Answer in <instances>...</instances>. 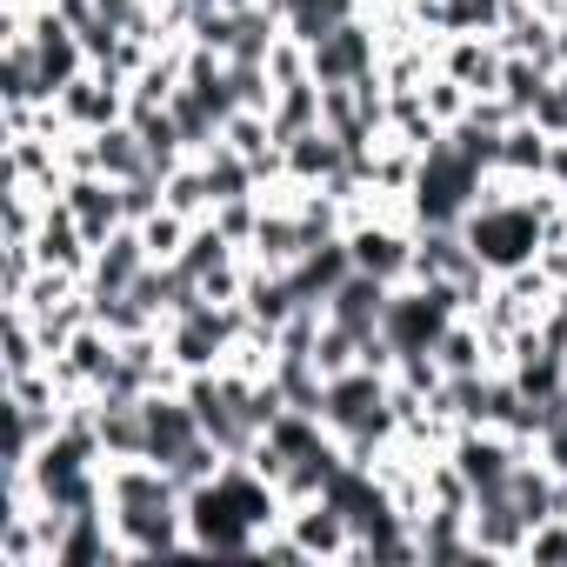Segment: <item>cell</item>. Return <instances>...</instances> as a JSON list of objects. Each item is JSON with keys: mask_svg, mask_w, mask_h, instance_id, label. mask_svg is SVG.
<instances>
[{"mask_svg": "<svg viewBox=\"0 0 567 567\" xmlns=\"http://www.w3.org/2000/svg\"><path fill=\"white\" fill-rule=\"evenodd\" d=\"M560 401H567V374H560Z\"/></svg>", "mask_w": 567, "mask_h": 567, "instance_id": "33", "label": "cell"}, {"mask_svg": "<svg viewBox=\"0 0 567 567\" xmlns=\"http://www.w3.org/2000/svg\"><path fill=\"white\" fill-rule=\"evenodd\" d=\"M34 254H41V267H61V274H81V280H87L94 240L81 234V220H74L61 200H48V214H41V227H34Z\"/></svg>", "mask_w": 567, "mask_h": 567, "instance_id": "18", "label": "cell"}, {"mask_svg": "<svg viewBox=\"0 0 567 567\" xmlns=\"http://www.w3.org/2000/svg\"><path fill=\"white\" fill-rule=\"evenodd\" d=\"M280 527L308 547V560H354V520L334 501H295Z\"/></svg>", "mask_w": 567, "mask_h": 567, "instance_id": "14", "label": "cell"}, {"mask_svg": "<svg viewBox=\"0 0 567 567\" xmlns=\"http://www.w3.org/2000/svg\"><path fill=\"white\" fill-rule=\"evenodd\" d=\"M240 254H247V240H254V227H260V194H240V200H214V214H207Z\"/></svg>", "mask_w": 567, "mask_h": 567, "instance_id": "28", "label": "cell"}, {"mask_svg": "<svg viewBox=\"0 0 567 567\" xmlns=\"http://www.w3.org/2000/svg\"><path fill=\"white\" fill-rule=\"evenodd\" d=\"M187 234H194V220H187V214H174V207H161L154 220H141V240H147V254H154V260H181Z\"/></svg>", "mask_w": 567, "mask_h": 567, "instance_id": "27", "label": "cell"}, {"mask_svg": "<svg viewBox=\"0 0 567 567\" xmlns=\"http://www.w3.org/2000/svg\"><path fill=\"white\" fill-rule=\"evenodd\" d=\"M547 81H554V68H547V61H534V54H507V68H501V101H507V114H514V121H527V114H534V101L547 94Z\"/></svg>", "mask_w": 567, "mask_h": 567, "instance_id": "24", "label": "cell"}, {"mask_svg": "<svg viewBox=\"0 0 567 567\" xmlns=\"http://www.w3.org/2000/svg\"><path fill=\"white\" fill-rule=\"evenodd\" d=\"M107 520L127 560L194 554L187 547V487L161 461H107Z\"/></svg>", "mask_w": 567, "mask_h": 567, "instance_id": "2", "label": "cell"}, {"mask_svg": "<svg viewBox=\"0 0 567 567\" xmlns=\"http://www.w3.org/2000/svg\"><path fill=\"white\" fill-rule=\"evenodd\" d=\"M267 121H274V141H280V147H288L295 134H308V127H321V81L308 74V81L274 87V107H267Z\"/></svg>", "mask_w": 567, "mask_h": 567, "instance_id": "22", "label": "cell"}, {"mask_svg": "<svg viewBox=\"0 0 567 567\" xmlns=\"http://www.w3.org/2000/svg\"><path fill=\"white\" fill-rule=\"evenodd\" d=\"M547 154H554V134L547 127H534V121H507V134H501V167L494 174H514V181H547Z\"/></svg>", "mask_w": 567, "mask_h": 567, "instance_id": "19", "label": "cell"}, {"mask_svg": "<svg viewBox=\"0 0 567 567\" xmlns=\"http://www.w3.org/2000/svg\"><path fill=\"white\" fill-rule=\"evenodd\" d=\"M434 361H441V374H481V368H501V354H494V341H487V328H481L474 315H461V321L434 341Z\"/></svg>", "mask_w": 567, "mask_h": 567, "instance_id": "20", "label": "cell"}, {"mask_svg": "<svg viewBox=\"0 0 567 567\" xmlns=\"http://www.w3.org/2000/svg\"><path fill=\"white\" fill-rule=\"evenodd\" d=\"M381 61H388V48H381L374 14H354V21H341L334 34H321V41L308 48V68H315V81H321V87L368 81V74H381Z\"/></svg>", "mask_w": 567, "mask_h": 567, "instance_id": "8", "label": "cell"}, {"mask_svg": "<svg viewBox=\"0 0 567 567\" xmlns=\"http://www.w3.org/2000/svg\"><path fill=\"white\" fill-rule=\"evenodd\" d=\"M547 61H554V74L567 68V8H554V41H547Z\"/></svg>", "mask_w": 567, "mask_h": 567, "instance_id": "32", "label": "cell"}, {"mask_svg": "<svg viewBox=\"0 0 567 567\" xmlns=\"http://www.w3.org/2000/svg\"><path fill=\"white\" fill-rule=\"evenodd\" d=\"M520 560H534V567H567V514L540 520V527L527 534V554H520Z\"/></svg>", "mask_w": 567, "mask_h": 567, "instance_id": "31", "label": "cell"}, {"mask_svg": "<svg viewBox=\"0 0 567 567\" xmlns=\"http://www.w3.org/2000/svg\"><path fill=\"white\" fill-rule=\"evenodd\" d=\"M315 361H321V374H341V368H361V334H348L341 321H321V341H315Z\"/></svg>", "mask_w": 567, "mask_h": 567, "instance_id": "29", "label": "cell"}, {"mask_svg": "<svg viewBox=\"0 0 567 567\" xmlns=\"http://www.w3.org/2000/svg\"><path fill=\"white\" fill-rule=\"evenodd\" d=\"M388 301H394L388 280H374V274H361V267H354V274L341 280V288L328 295V321H341L348 334H361V341H368V334H381Z\"/></svg>", "mask_w": 567, "mask_h": 567, "instance_id": "16", "label": "cell"}, {"mask_svg": "<svg viewBox=\"0 0 567 567\" xmlns=\"http://www.w3.org/2000/svg\"><path fill=\"white\" fill-rule=\"evenodd\" d=\"M280 154H288V181L295 187H334L354 161H348V147L328 134V127H308V134H295L288 147H280Z\"/></svg>", "mask_w": 567, "mask_h": 567, "instance_id": "17", "label": "cell"}, {"mask_svg": "<svg viewBox=\"0 0 567 567\" xmlns=\"http://www.w3.org/2000/svg\"><path fill=\"white\" fill-rule=\"evenodd\" d=\"M28 41H34V68H41V94H48V107L61 101V87H74L94 61H87V41L48 8V0H41V8L28 14Z\"/></svg>", "mask_w": 567, "mask_h": 567, "instance_id": "10", "label": "cell"}, {"mask_svg": "<svg viewBox=\"0 0 567 567\" xmlns=\"http://www.w3.org/2000/svg\"><path fill=\"white\" fill-rule=\"evenodd\" d=\"M254 381L247 368H200V374H181V394L194 401L200 414V434L227 454V461H247L254 441H260V408H254Z\"/></svg>", "mask_w": 567, "mask_h": 567, "instance_id": "4", "label": "cell"}, {"mask_svg": "<svg viewBox=\"0 0 567 567\" xmlns=\"http://www.w3.org/2000/svg\"><path fill=\"white\" fill-rule=\"evenodd\" d=\"M54 114H61L68 134H101V127L127 121V74H114V68H87L74 87H61Z\"/></svg>", "mask_w": 567, "mask_h": 567, "instance_id": "11", "label": "cell"}, {"mask_svg": "<svg viewBox=\"0 0 567 567\" xmlns=\"http://www.w3.org/2000/svg\"><path fill=\"white\" fill-rule=\"evenodd\" d=\"M167 207H174V214H187V220H207V214H214V194H207L200 161H187V167H174V174H167Z\"/></svg>", "mask_w": 567, "mask_h": 567, "instance_id": "26", "label": "cell"}, {"mask_svg": "<svg viewBox=\"0 0 567 567\" xmlns=\"http://www.w3.org/2000/svg\"><path fill=\"white\" fill-rule=\"evenodd\" d=\"M421 94H427V114H434L441 127H454V121L474 107V94H467L461 81H447V74H427V87H421Z\"/></svg>", "mask_w": 567, "mask_h": 567, "instance_id": "30", "label": "cell"}, {"mask_svg": "<svg viewBox=\"0 0 567 567\" xmlns=\"http://www.w3.org/2000/svg\"><path fill=\"white\" fill-rule=\"evenodd\" d=\"M560 8H567V0H560Z\"/></svg>", "mask_w": 567, "mask_h": 567, "instance_id": "35", "label": "cell"}, {"mask_svg": "<svg viewBox=\"0 0 567 567\" xmlns=\"http://www.w3.org/2000/svg\"><path fill=\"white\" fill-rule=\"evenodd\" d=\"M234 260H240V247H234L214 220H194V234H187V247H181V260H174V267L194 280V288H207V280H214L220 267H234Z\"/></svg>", "mask_w": 567, "mask_h": 567, "instance_id": "23", "label": "cell"}, {"mask_svg": "<svg viewBox=\"0 0 567 567\" xmlns=\"http://www.w3.org/2000/svg\"><path fill=\"white\" fill-rule=\"evenodd\" d=\"M94 174H107V181L154 174V167H147V141H141V127H134V121H114V127H101V134H94Z\"/></svg>", "mask_w": 567, "mask_h": 567, "instance_id": "21", "label": "cell"}, {"mask_svg": "<svg viewBox=\"0 0 567 567\" xmlns=\"http://www.w3.org/2000/svg\"><path fill=\"white\" fill-rule=\"evenodd\" d=\"M321 421L328 434L348 447V461L374 467L388 441H401V401H394V374L381 368H341L328 374V394H321Z\"/></svg>", "mask_w": 567, "mask_h": 567, "instance_id": "3", "label": "cell"}, {"mask_svg": "<svg viewBox=\"0 0 567 567\" xmlns=\"http://www.w3.org/2000/svg\"><path fill=\"white\" fill-rule=\"evenodd\" d=\"M200 174H207V194H214V200L260 194V174H254V161H247V154H234L227 141H220L214 154H200Z\"/></svg>", "mask_w": 567, "mask_h": 567, "instance_id": "25", "label": "cell"}, {"mask_svg": "<svg viewBox=\"0 0 567 567\" xmlns=\"http://www.w3.org/2000/svg\"><path fill=\"white\" fill-rule=\"evenodd\" d=\"M461 315H467V308H461V288H447V280H401L394 301H388V315H381V334H388V348H394V368H401L408 354H434V341H441Z\"/></svg>", "mask_w": 567, "mask_h": 567, "instance_id": "6", "label": "cell"}, {"mask_svg": "<svg viewBox=\"0 0 567 567\" xmlns=\"http://www.w3.org/2000/svg\"><path fill=\"white\" fill-rule=\"evenodd\" d=\"M501 68H507V48L494 34H441L434 41V74L461 81L467 94H501Z\"/></svg>", "mask_w": 567, "mask_h": 567, "instance_id": "12", "label": "cell"}, {"mask_svg": "<svg viewBox=\"0 0 567 567\" xmlns=\"http://www.w3.org/2000/svg\"><path fill=\"white\" fill-rule=\"evenodd\" d=\"M147 267H154V254H147L141 227H114V234L94 247V260H87V295H94V301H101V295H127Z\"/></svg>", "mask_w": 567, "mask_h": 567, "instance_id": "13", "label": "cell"}, {"mask_svg": "<svg viewBox=\"0 0 567 567\" xmlns=\"http://www.w3.org/2000/svg\"><path fill=\"white\" fill-rule=\"evenodd\" d=\"M288 520V501L247 461H220L214 481L187 487V547L194 554H254L267 527Z\"/></svg>", "mask_w": 567, "mask_h": 567, "instance_id": "1", "label": "cell"}, {"mask_svg": "<svg viewBox=\"0 0 567 567\" xmlns=\"http://www.w3.org/2000/svg\"><path fill=\"white\" fill-rule=\"evenodd\" d=\"M560 81H567V68H560Z\"/></svg>", "mask_w": 567, "mask_h": 567, "instance_id": "34", "label": "cell"}, {"mask_svg": "<svg viewBox=\"0 0 567 567\" xmlns=\"http://www.w3.org/2000/svg\"><path fill=\"white\" fill-rule=\"evenodd\" d=\"M61 207L81 220V234L101 247L114 227H127V207H121V181H107V174H68V187H61Z\"/></svg>", "mask_w": 567, "mask_h": 567, "instance_id": "15", "label": "cell"}, {"mask_svg": "<svg viewBox=\"0 0 567 567\" xmlns=\"http://www.w3.org/2000/svg\"><path fill=\"white\" fill-rule=\"evenodd\" d=\"M481 167L441 134L434 147H421V167H414V187H408V220L414 227H461L467 207L481 200Z\"/></svg>", "mask_w": 567, "mask_h": 567, "instance_id": "5", "label": "cell"}, {"mask_svg": "<svg viewBox=\"0 0 567 567\" xmlns=\"http://www.w3.org/2000/svg\"><path fill=\"white\" fill-rule=\"evenodd\" d=\"M161 334H167V361H174L181 374L227 368V354H234L240 334H247V308H240V301H194V308H181Z\"/></svg>", "mask_w": 567, "mask_h": 567, "instance_id": "7", "label": "cell"}, {"mask_svg": "<svg viewBox=\"0 0 567 567\" xmlns=\"http://www.w3.org/2000/svg\"><path fill=\"white\" fill-rule=\"evenodd\" d=\"M527 454H534V447H527L520 434H507V427H454V441H447V461L461 467V481H467L474 494L507 487Z\"/></svg>", "mask_w": 567, "mask_h": 567, "instance_id": "9", "label": "cell"}]
</instances>
